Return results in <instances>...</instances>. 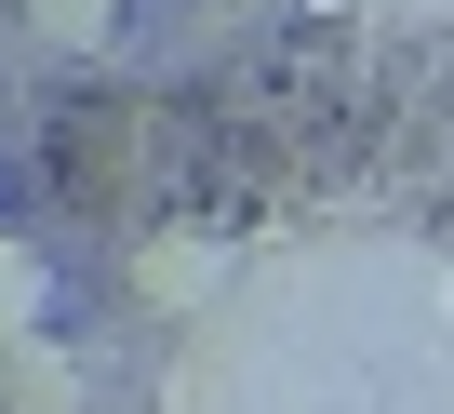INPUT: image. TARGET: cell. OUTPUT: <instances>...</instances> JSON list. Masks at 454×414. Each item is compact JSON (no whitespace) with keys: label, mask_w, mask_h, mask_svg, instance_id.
Segmentation results:
<instances>
[{"label":"cell","mask_w":454,"mask_h":414,"mask_svg":"<svg viewBox=\"0 0 454 414\" xmlns=\"http://www.w3.org/2000/svg\"><path fill=\"white\" fill-rule=\"evenodd\" d=\"M41 321H54V268H41V241L0 228V348H27Z\"/></svg>","instance_id":"2"},{"label":"cell","mask_w":454,"mask_h":414,"mask_svg":"<svg viewBox=\"0 0 454 414\" xmlns=\"http://www.w3.org/2000/svg\"><path fill=\"white\" fill-rule=\"evenodd\" d=\"M14 14H27L41 41H67V54H94V41L121 27V0H14Z\"/></svg>","instance_id":"4"},{"label":"cell","mask_w":454,"mask_h":414,"mask_svg":"<svg viewBox=\"0 0 454 414\" xmlns=\"http://www.w3.org/2000/svg\"><path fill=\"white\" fill-rule=\"evenodd\" d=\"M0 401H14V414H81V361H67L54 334L0 348Z\"/></svg>","instance_id":"1"},{"label":"cell","mask_w":454,"mask_h":414,"mask_svg":"<svg viewBox=\"0 0 454 414\" xmlns=\"http://www.w3.org/2000/svg\"><path fill=\"white\" fill-rule=\"evenodd\" d=\"M200 294H227V241H160L147 254V308H200Z\"/></svg>","instance_id":"3"}]
</instances>
